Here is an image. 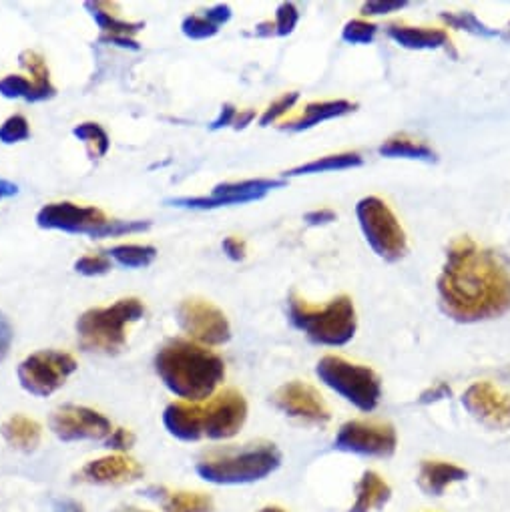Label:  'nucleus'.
Wrapping results in <instances>:
<instances>
[{
	"mask_svg": "<svg viewBox=\"0 0 510 512\" xmlns=\"http://www.w3.org/2000/svg\"><path fill=\"white\" fill-rule=\"evenodd\" d=\"M438 298L442 312L460 324L492 320L510 310V274L490 249L458 237L446 251Z\"/></svg>",
	"mask_w": 510,
	"mask_h": 512,
	"instance_id": "obj_1",
	"label": "nucleus"
},
{
	"mask_svg": "<svg viewBox=\"0 0 510 512\" xmlns=\"http://www.w3.org/2000/svg\"><path fill=\"white\" fill-rule=\"evenodd\" d=\"M153 364L165 388L177 398H183V402L193 404L211 398L225 378L221 356L183 338L167 340L157 350Z\"/></svg>",
	"mask_w": 510,
	"mask_h": 512,
	"instance_id": "obj_2",
	"label": "nucleus"
},
{
	"mask_svg": "<svg viewBox=\"0 0 510 512\" xmlns=\"http://www.w3.org/2000/svg\"><path fill=\"white\" fill-rule=\"evenodd\" d=\"M288 312L292 326L318 346H346L358 330L356 308L350 296H338L326 306H316L298 294H290Z\"/></svg>",
	"mask_w": 510,
	"mask_h": 512,
	"instance_id": "obj_3",
	"label": "nucleus"
},
{
	"mask_svg": "<svg viewBox=\"0 0 510 512\" xmlns=\"http://www.w3.org/2000/svg\"><path fill=\"white\" fill-rule=\"evenodd\" d=\"M282 466V452L272 442H255L239 450L211 454L197 462V474L211 484L233 486L260 482Z\"/></svg>",
	"mask_w": 510,
	"mask_h": 512,
	"instance_id": "obj_4",
	"label": "nucleus"
},
{
	"mask_svg": "<svg viewBox=\"0 0 510 512\" xmlns=\"http://www.w3.org/2000/svg\"><path fill=\"white\" fill-rule=\"evenodd\" d=\"M145 316L137 298H123L107 308H91L77 320L79 346L85 352L117 356L127 346V328Z\"/></svg>",
	"mask_w": 510,
	"mask_h": 512,
	"instance_id": "obj_5",
	"label": "nucleus"
},
{
	"mask_svg": "<svg viewBox=\"0 0 510 512\" xmlns=\"http://www.w3.org/2000/svg\"><path fill=\"white\" fill-rule=\"evenodd\" d=\"M37 225L41 229L63 231L71 235H89L93 239L105 237H121L131 233H141L151 227V221H125L111 219L95 205H77L71 201L47 203L37 213Z\"/></svg>",
	"mask_w": 510,
	"mask_h": 512,
	"instance_id": "obj_6",
	"label": "nucleus"
},
{
	"mask_svg": "<svg viewBox=\"0 0 510 512\" xmlns=\"http://www.w3.org/2000/svg\"><path fill=\"white\" fill-rule=\"evenodd\" d=\"M318 378L344 400L362 412L378 408L382 398L380 376L362 364L348 362L340 356H324L316 366Z\"/></svg>",
	"mask_w": 510,
	"mask_h": 512,
	"instance_id": "obj_7",
	"label": "nucleus"
},
{
	"mask_svg": "<svg viewBox=\"0 0 510 512\" xmlns=\"http://www.w3.org/2000/svg\"><path fill=\"white\" fill-rule=\"evenodd\" d=\"M356 217L368 245L378 258L398 262L408 253L406 231L384 199L376 195L360 199L356 205Z\"/></svg>",
	"mask_w": 510,
	"mask_h": 512,
	"instance_id": "obj_8",
	"label": "nucleus"
},
{
	"mask_svg": "<svg viewBox=\"0 0 510 512\" xmlns=\"http://www.w3.org/2000/svg\"><path fill=\"white\" fill-rule=\"evenodd\" d=\"M77 360L67 352L41 350L27 356L17 370L19 382L25 392L47 398L65 386L71 374L77 372Z\"/></svg>",
	"mask_w": 510,
	"mask_h": 512,
	"instance_id": "obj_9",
	"label": "nucleus"
},
{
	"mask_svg": "<svg viewBox=\"0 0 510 512\" xmlns=\"http://www.w3.org/2000/svg\"><path fill=\"white\" fill-rule=\"evenodd\" d=\"M286 185V179H243V181H229L219 183L213 187L209 195H197V197H173L165 203L179 209H217V207H229V205H243L251 201H260L274 189H280Z\"/></svg>",
	"mask_w": 510,
	"mask_h": 512,
	"instance_id": "obj_10",
	"label": "nucleus"
},
{
	"mask_svg": "<svg viewBox=\"0 0 510 512\" xmlns=\"http://www.w3.org/2000/svg\"><path fill=\"white\" fill-rule=\"evenodd\" d=\"M179 328L201 346H223L231 338V326L223 310L199 298L183 300L175 310Z\"/></svg>",
	"mask_w": 510,
	"mask_h": 512,
	"instance_id": "obj_11",
	"label": "nucleus"
},
{
	"mask_svg": "<svg viewBox=\"0 0 510 512\" xmlns=\"http://www.w3.org/2000/svg\"><path fill=\"white\" fill-rule=\"evenodd\" d=\"M247 420V402L237 390H223L205 406L197 404V424L201 438H233Z\"/></svg>",
	"mask_w": 510,
	"mask_h": 512,
	"instance_id": "obj_12",
	"label": "nucleus"
},
{
	"mask_svg": "<svg viewBox=\"0 0 510 512\" xmlns=\"http://www.w3.org/2000/svg\"><path fill=\"white\" fill-rule=\"evenodd\" d=\"M396 446L398 436L392 424L366 420L346 422L334 440V448L340 452L372 458H388L396 452Z\"/></svg>",
	"mask_w": 510,
	"mask_h": 512,
	"instance_id": "obj_13",
	"label": "nucleus"
},
{
	"mask_svg": "<svg viewBox=\"0 0 510 512\" xmlns=\"http://www.w3.org/2000/svg\"><path fill=\"white\" fill-rule=\"evenodd\" d=\"M49 426L53 434L63 442L107 440L113 432L111 420L107 416L77 404H65L57 408L49 418Z\"/></svg>",
	"mask_w": 510,
	"mask_h": 512,
	"instance_id": "obj_14",
	"label": "nucleus"
},
{
	"mask_svg": "<svg viewBox=\"0 0 510 512\" xmlns=\"http://www.w3.org/2000/svg\"><path fill=\"white\" fill-rule=\"evenodd\" d=\"M468 414L490 430H510V394L490 382H474L462 396Z\"/></svg>",
	"mask_w": 510,
	"mask_h": 512,
	"instance_id": "obj_15",
	"label": "nucleus"
},
{
	"mask_svg": "<svg viewBox=\"0 0 510 512\" xmlns=\"http://www.w3.org/2000/svg\"><path fill=\"white\" fill-rule=\"evenodd\" d=\"M272 402L290 418L308 424H326L332 418L330 408L326 406L322 394L314 386L300 380L280 386L272 396Z\"/></svg>",
	"mask_w": 510,
	"mask_h": 512,
	"instance_id": "obj_16",
	"label": "nucleus"
},
{
	"mask_svg": "<svg viewBox=\"0 0 510 512\" xmlns=\"http://www.w3.org/2000/svg\"><path fill=\"white\" fill-rule=\"evenodd\" d=\"M141 476H143V466L137 460L123 454L91 460L77 472V478L81 482L101 484V486L127 484V482L139 480Z\"/></svg>",
	"mask_w": 510,
	"mask_h": 512,
	"instance_id": "obj_17",
	"label": "nucleus"
},
{
	"mask_svg": "<svg viewBox=\"0 0 510 512\" xmlns=\"http://www.w3.org/2000/svg\"><path fill=\"white\" fill-rule=\"evenodd\" d=\"M388 37L408 51H438L450 49V37L444 29L410 27L404 23H390L386 27Z\"/></svg>",
	"mask_w": 510,
	"mask_h": 512,
	"instance_id": "obj_18",
	"label": "nucleus"
},
{
	"mask_svg": "<svg viewBox=\"0 0 510 512\" xmlns=\"http://www.w3.org/2000/svg\"><path fill=\"white\" fill-rule=\"evenodd\" d=\"M356 103L346 101V99H336V101H316V103H308L302 111V115L286 121L282 125L284 131H292V133H300V131H308L316 125H322L326 121L350 115L356 111Z\"/></svg>",
	"mask_w": 510,
	"mask_h": 512,
	"instance_id": "obj_19",
	"label": "nucleus"
},
{
	"mask_svg": "<svg viewBox=\"0 0 510 512\" xmlns=\"http://www.w3.org/2000/svg\"><path fill=\"white\" fill-rule=\"evenodd\" d=\"M468 478V472L456 464L442 462V460H424L418 472V486L428 496H442L444 490Z\"/></svg>",
	"mask_w": 510,
	"mask_h": 512,
	"instance_id": "obj_20",
	"label": "nucleus"
},
{
	"mask_svg": "<svg viewBox=\"0 0 510 512\" xmlns=\"http://www.w3.org/2000/svg\"><path fill=\"white\" fill-rule=\"evenodd\" d=\"M163 426L171 436L181 442L201 440L197 424V404L193 402H171L163 412Z\"/></svg>",
	"mask_w": 510,
	"mask_h": 512,
	"instance_id": "obj_21",
	"label": "nucleus"
},
{
	"mask_svg": "<svg viewBox=\"0 0 510 512\" xmlns=\"http://www.w3.org/2000/svg\"><path fill=\"white\" fill-rule=\"evenodd\" d=\"M0 95L5 99H23L27 103L49 101L57 95V89L51 81H31L21 75H9L0 79Z\"/></svg>",
	"mask_w": 510,
	"mask_h": 512,
	"instance_id": "obj_22",
	"label": "nucleus"
},
{
	"mask_svg": "<svg viewBox=\"0 0 510 512\" xmlns=\"http://www.w3.org/2000/svg\"><path fill=\"white\" fill-rule=\"evenodd\" d=\"M0 434L3 438L17 450L23 452H31L41 444L43 438V428L37 420L23 416V414H15L9 420L3 422L0 426Z\"/></svg>",
	"mask_w": 510,
	"mask_h": 512,
	"instance_id": "obj_23",
	"label": "nucleus"
},
{
	"mask_svg": "<svg viewBox=\"0 0 510 512\" xmlns=\"http://www.w3.org/2000/svg\"><path fill=\"white\" fill-rule=\"evenodd\" d=\"M392 496V488L388 486V482L368 470L362 474L358 486H356V502L352 504L350 512H372V510H378L382 508Z\"/></svg>",
	"mask_w": 510,
	"mask_h": 512,
	"instance_id": "obj_24",
	"label": "nucleus"
},
{
	"mask_svg": "<svg viewBox=\"0 0 510 512\" xmlns=\"http://www.w3.org/2000/svg\"><path fill=\"white\" fill-rule=\"evenodd\" d=\"M364 165V157L360 153L354 151H346V153H334V155H324L320 159L308 161L300 167H294L290 171H286L282 175V179L288 177H298V175H316V173H328V171H346V169H354Z\"/></svg>",
	"mask_w": 510,
	"mask_h": 512,
	"instance_id": "obj_25",
	"label": "nucleus"
},
{
	"mask_svg": "<svg viewBox=\"0 0 510 512\" xmlns=\"http://www.w3.org/2000/svg\"><path fill=\"white\" fill-rule=\"evenodd\" d=\"M157 492V500L163 504V512H213V500L201 492H185V490H165V488H151Z\"/></svg>",
	"mask_w": 510,
	"mask_h": 512,
	"instance_id": "obj_26",
	"label": "nucleus"
},
{
	"mask_svg": "<svg viewBox=\"0 0 510 512\" xmlns=\"http://www.w3.org/2000/svg\"><path fill=\"white\" fill-rule=\"evenodd\" d=\"M378 153L388 159H416V161H436V153L424 141H416L408 135H394L386 139Z\"/></svg>",
	"mask_w": 510,
	"mask_h": 512,
	"instance_id": "obj_27",
	"label": "nucleus"
},
{
	"mask_svg": "<svg viewBox=\"0 0 510 512\" xmlns=\"http://www.w3.org/2000/svg\"><path fill=\"white\" fill-rule=\"evenodd\" d=\"M87 11H91L93 21L103 31V37H131L141 33L145 29L143 23H129L123 19H117L113 13L107 11L105 3H87Z\"/></svg>",
	"mask_w": 510,
	"mask_h": 512,
	"instance_id": "obj_28",
	"label": "nucleus"
},
{
	"mask_svg": "<svg viewBox=\"0 0 510 512\" xmlns=\"http://www.w3.org/2000/svg\"><path fill=\"white\" fill-rule=\"evenodd\" d=\"M109 260L117 262L119 266L127 270H139L147 268L155 262L157 258V249L153 245H139V243H123L115 245L107 251Z\"/></svg>",
	"mask_w": 510,
	"mask_h": 512,
	"instance_id": "obj_29",
	"label": "nucleus"
},
{
	"mask_svg": "<svg viewBox=\"0 0 510 512\" xmlns=\"http://www.w3.org/2000/svg\"><path fill=\"white\" fill-rule=\"evenodd\" d=\"M73 135L87 145V151L93 159H101L111 149V139L99 123H81L73 129Z\"/></svg>",
	"mask_w": 510,
	"mask_h": 512,
	"instance_id": "obj_30",
	"label": "nucleus"
},
{
	"mask_svg": "<svg viewBox=\"0 0 510 512\" xmlns=\"http://www.w3.org/2000/svg\"><path fill=\"white\" fill-rule=\"evenodd\" d=\"M440 19L452 27V29H460V31H466L470 35H476V37H484V39H496V37H504L502 31L498 29H490L486 27L484 23H480L476 19L474 13H440Z\"/></svg>",
	"mask_w": 510,
	"mask_h": 512,
	"instance_id": "obj_31",
	"label": "nucleus"
},
{
	"mask_svg": "<svg viewBox=\"0 0 510 512\" xmlns=\"http://www.w3.org/2000/svg\"><path fill=\"white\" fill-rule=\"evenodd\" d=\"M181 31L191 41H205L219 33V27L203 13V15H189L181 23Z\"/></svg>",
	"mask_w": 510,
	"mask_h": 512,
	"instance_id": "obj_32",
	"label": "nucleus"
},
{
	"mask_svg": "<svg viewBox=\"0 0 510 512\" xmlns=\"http://www.w3.org/2000/svg\"><path fill=\"white\" fill-rule=\"evenodd\" d=\"M29 137H31V125L23 115H13L0 125V143L15 145V143L27 141Z\"/></svg>",
	"mask_w": 510,
	"mask_h": 512,
	"instance_id": "obj_33",
	"label": "nucleus"
},
{
	"mask_svg": "<svg viewBox=\"0 0 510 512\" xmlns=\"http://www.w3.org/2000/svg\"><path fill=\"white\" fill-rule=\"evenodd\" d=\"M376 33H378V27L374 23L356 19V21H350L344 25L342 39L348 45H370L376 39Z\"/></svg>",
	"mask_w": 510,
	"mask_h": 512,
	"instance_id": "obj_34",
	"label": "nucleus"
},
{
	"mask_svg": "<svg viewBox=\"0 0 510 512\" xmlns=\"http://www.w3.org/2000/svg\"><path fill=\"white\" fill-rule=\"evenodd\" d=\"M300 23V11L294 3H282L276 11L274 21V37H288Z\"/></svg>",
	"mask_w": 510,
	"mask_h": 512,
	"instance_id": "obj_35",
	"label": "nucleus"
},
{
	"mask_svg": "<svg viewBox=\"0 0 510 512\" xmlns=\"http://www.w3.org/2000/svg\"><path fill=\"white\" fill-rule=\"evenodd\" d=\"M75 272L87 278L95 276H105L113 270V264L109 260V255H83L81 260L75 262Z\"/></svg>",
	"mask_w": 510,
	"mask_h": 512,
	"instance_id": "obj_36",
	"label": "nucleus"
},
{
	"mask_svg": "<svg viewBox=\"0 0 510 512\" xmlns=\"http://www.w3.org/2000/svg\"><path fill=\"white\" fill-rule=\"evenodd\" d=\"M300 99V93L292 91V93H284L280 99H276L266 111L264 115L260 117V125L262 127H270L272 123H276L280 117H284L286 113H290L294 109V105L298 103Z\"/></svg>",
	"mask_w": 510,
	"mask_h": 512,
	"instance_id": "obj_37",
	"label": "nucleus"
},
{
	"mask_svg": "<svg viewBox=\"0 0 510 512\" xmlns=\"http://www.w3.org/2000/svg\"><path fill=\"white\" fill-rule=\"evenodd\" d=\"M21 65L31 73L33 81H51V75H49V67H47V61L35 53V51H23L21 57H19Z\"/></svg>",
	"mask_w": 510,
	"mask_h": 512,
	"instance_id": "obj_38",
	"label": "nucleus"
},
{
	"mask_svg": "<svg viewBox=\"0 0 510 512\" xmlns=\"http://www.w3.org/2000/svg\"><path fill=\"white\" fill-rule=\"evenodd\" d=\"M404 7H408L406 0H372V3H366L362 7V15L378 17V15H388V13L402 11Z\"/></svg>",
	"mask_w": 510,
	"mask_h": 512,
	"instance_id": "obj_39",
	"label": "nucleus"
},
{
	"mask_svg": "<svg viewBox=\"0 0 510 512\" xmlns=\"http://www.w3.org/2000/svg\"><path fill=\"white\" fill-rule=\"evenodd\" d=\"M135 444V436L131 430L125 428H117L109 434V438L105 440V446L109 450H117V452H127L131 446Z\"/></svg>",
	"mask_w": 510,
	"mask_h": 512,
	"instance_id": "obj_40",
	"label": "nucleus"
},
{
	"mask_svg": "<svg viewBox=\"0 0 510 512\" xmlns=\"http://www.w3.org/2000/svg\"><path fill=\"white\" fill-rule=\"evenodd\" d=\"M13 340H15L13 324L3 312H0V362H3L9 356Z\"/></svg>",
	"mask_w": 510,
	"mask_h": 512,
	"instance_id": "obj_41",
	"label": "nucleus"
},
{
	"mask_svg": "<svg viewBox=\"0 0 510 512\" xmlns=\"http://www.w3.org/2000/svg\"><path fill=\"white\" fill-rule=\"evenodd\" d=\"M221 249H223V253L227 255V258H229L231 262H241V260H245L247 247H245V241L239 239V237H233V235L225 237L223 243H221Z\"/></svg>",
	"mask_w": 510,
	"mask_h": 512,
	"instance_id": "obj_42",
	"label": "nucleus"
},
{
	"mask_svg": "<svg viewBox=\"0 0 510 512\" xmlns=\"http://www.w3.org/2000/svg\"><path fill=\"white\" fill-rule=\"evenodd\" d=\"M336 219H338V213H336L334 209H326V207L308 211V213L304 215V221H306L308 225H312V227L328 225V223H332V221H336Z\"/></svg>",
	"mask_w": 510,
	"mask_h": 512,
	"instance_id": "obj_43",
	"label": "nucleus"
},
{
	"mask_svg": "<svg viewBox=\"0 0 510 512\" xmlns=\"http://www.w3.org/2000/svg\"><path fill=\"white\" fill-rule=\"evenodd\" d=\"M235 117H237V109H235L233 105L225 103V105L221 107L217 119L209 125V129H211V131H219V129H223V127H229V125H233Z\"/></svg>",
	"mask_w": 510,
	"mask_h": 512,
	"instance_id": "obj_44",
	"label": "nucleus"
},
{
	"mask_svg": "<svg viewBox=\"0 0 510 512\" xmlns=\"http://www.w3.org/2000/svg\"><path fill=\"white\" fill-rule=\"evenodd\" d=\"M450 394H452V390L448 388V384L440 382V384H436L434 388H428L426 392H422V394H420V402H422V404H432V402H438V400L448 398Z\"/></svg>",
	"mask_w": 510,
	"mask_h": 512,
	"instance_id": "obj_45",
	"label": "nucleus"
},
{
	"mask_svg": "<svg viewBox=\"0 0 510 512\" xmlns=\"http://www.w3.org/2000/svg\"><path fill=\"white\" fill-rule=\"evenodd\" d=\"M99 41H101V43H109V45H117V47H121V49H131V51H139V49H141L139 43L133 41L131 37H103V35H101Z\"/></svg>",
	"mask_w": 510,
	"mask_h": 512,
	"instance_id": "obj_46",
	"label": "nucleus"
},
{
	"mask_svg": "<svg viewBox=\"0 0 510 512\" xmlns=\"http://www.w3.org/2000/svg\"><path fill=\"white\" fill-rule=\"evenodd\" d=\"M255 117H258V115H255V111H253V109H245V111H239L231 127H233L235 131H241V129H245L247 125H251V121H255Z\"/></svg>",
	"mask_w": 510,
	"mask_h": 512,
	"instance_id": "obj_47",
	"label": "nucleus"
},
{
	"mask_svg": "<svg viewBox=\"0 0 510 512\" xmlns=\"http://www.w3.org/2000/svg\"><path fill=\"white\" fill-rule=\"evenodd\" d=\"M17 193H19V185H17V183L0 177V201L11 199V197H15Z\"/></svg>",
	"mask_w": 510,
	"mask_h": 512,
	"instance_id": "obj_48",
	"label": "nucleus"
},
{
	"mask_svg": "<svg viewBox=\"0 0 510 512\" xmlns=\"http://www.w3.org/2000/svg\"><path fill=\"white\" fill-rule=\"evenodd\" d=\"M55 512H85V510H83L81 504H77V502H73V500H63V502L57 506Z\"/></svg>",
	"mask_w": 510,
	"mask_h": 512,
	"instance_id": "obj_49",
	"label": "nucleus"
},
{
	"mask_svg": "<svg viewBox=\"0 0 510 512\" xmlns=\"http://www.w3.org/2000/svg\"><path fill=\"white\" fill-rule=\"evenodd\" d=\"M113 512H149V510H143L137 506H121V508H115Z\"/></svg>",
	"mask_w": 510,
	"mask_h": 512,
	"instance_id": "obj_50",
	"label": "nucleus"
},
{
	"mask_svg": "<svg viewBox=\"0 0 510 512\" xmlns=\"http://www.w3.org/2000/svg\"><path fill=\"white\" fill-rule=\"evenodd\" d=\"M260 512H284V510L278 508V506H266V508H262Z\"/></svg>",
	"mask_w": 510,
	"mask_h": 512,
	"instance_id": "obj_51",
	"label": "nucleus"
}]
</instances>
